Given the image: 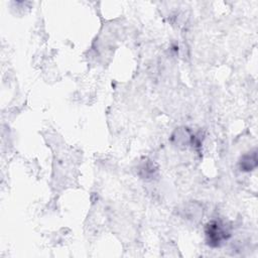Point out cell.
<instances>
[{"label":"cell","instance_id":"1","mask_svg":"<svg viewBox=\"0 0 258 258\" xmlns=\"http://www.w3.org/2000/svg\"><path fill=\"white\" fill-rule=\"evenodd\" d=\"M230 236V232L227 226L219 221H211L206 227L207 242L212 247L220 246L223 241L227 240Z\"/></svg>","mask_w":258,"mask_h":258}]
</instances>
